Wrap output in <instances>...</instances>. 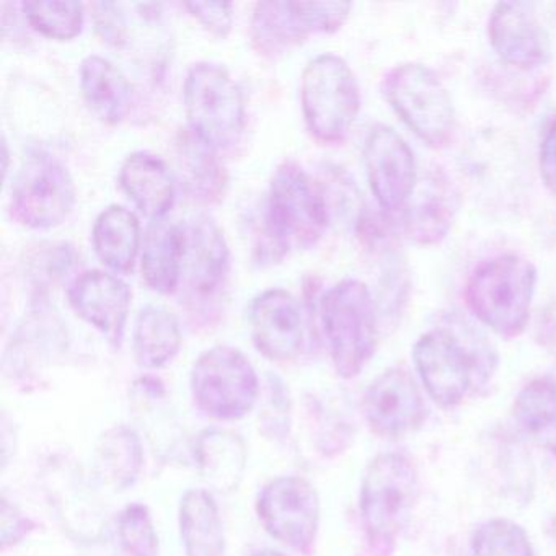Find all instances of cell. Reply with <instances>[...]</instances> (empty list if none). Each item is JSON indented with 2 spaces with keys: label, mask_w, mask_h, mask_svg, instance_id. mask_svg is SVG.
Instances as JSON below:
<instances>
[{
  "label": "cell",
  "mask_w": 556,
  "mask_h": 556,
  "mask_svg": "<svg viewBox=\"0 0 556 556\" xmlns=\"http://www.w3.org/2000/svg\"><path fill=\"white\" fill-rule=\"evenodd\" d=\"M416 341L413 359L426 392L441 408L464 402L477 380L484 382L496 366L493 348L460 317Z\"/></svg>",
  "instance_id": "cell-1"
},
{
  "label": "cell",
  "mask_w": 556,
  "mask_h": 556,
  "mask_svg": "<svg viewBox=\"0 0 556 556\" xmlns=\"http://www.w3.org/2000/svg\"><path fill=\"white\" fill-rule=\"evenodd\" d=\"M328 220L330 211L320 185L298 162L278 165L269 184L263 227L273 255L317 245Z\"/></svg>",
  "instance_id": "cell-2"
},
{
  "label": "cell",
  "mask_w": 556,
  "mask_h": 556,
  "mask_svg": "<svg viewBox=\"0 0 556 556\" xmlns=\"http://www.w3.org/2000/svg\"><path fill=\"white\" fill-rule=\"evenodd\" d=\"M536 269L519 255H500L481 263L467 281L471 314L500 337L517 338L530 318Z\"/></svg>",
  "instance_id": "cell-3"
},
{
  "label": "cell",
  "mask_w": 556,
  "mask_h": 556,
  "mask_svg": "<svg viewBox=\"0 0 556 556\" xmlns=\"http://www.w3.org/2000/svg\"><path fill=\"white\" fill-rule=\"evenodd\" d=\"M418 497V470L412 458L389 452L370 462L361 488V516L369 542L380 555L395 548Z\"/></svg>",
  "instance_id": "cell-4"
},
{
  "label": "cell",
  "mask_w": 556,
  "mask_h": 556,
  "mask_svg": "<svg viewBox=\"0 0 556 556\" xmlns=\"http://www.w3.org/2000/svg\"><path fill=\"white\" fill-rule=\"evenodd\" d=\"M188 129L217 152L230 151L245 131V99L223 64L200 61L188 70L184 86Z\"/></svg>",
  "instance_id": "cell-5"
},
{
  "label": "cell",
  "mask_w": 556,
  "mask_h": 556,
  "mask_svg": "<svg viewBox=\"0 0 556 556\" xmlns=\"http://www.w3.org/2000/svg\"><path fill=\"white\" fill-rule=\"evenodd\" d=\"M320 320L338 374L351 379L369 363L377 346V307L367 285L343 279L325 292Z\"/></svg>",
  "instance_id": "cell-6"
},
{
  "label": "cell",
  "mask_w": 556,
  "mask_h": 556,
  "mask_svg": "<svg viewBox=\"0 0 556 556\" xmlns=\"http://www.w3.org/2000/svg\"><path fill=\"white\" fill-rule=\"evenodd\" d=\"M301 103L305 125L317 141L340 144L361 110V90L353 70L337 54H320L302 71Z\"/></svg>",
  "instance_id": "cell-7"
},
{
  "label": "cell",
  "mask_w": 556,
  "mask_h": 556,
  "mask_svg": "<svg viewBox=\"0 0 556 556\" xmlns=\"http://www.w3.org/2000/svg\"><path fill=\"white\" fill-rule=\"evenodd\" d=\"M383 96L402 122L426 144L448 146L455 132V110L442 80L422 64H402L383 79Z\"/></svg>",
  "instance_id": "cell-8"
},
{
  "label": "cell",
  "mask_w": 556,
  "mask_h": 556,
  "mask_svg": "<svg viewBox=\"0 0 556 556\" xmlns=\"http://www.w3.org/2000/svg\"><path fill=\"white\" fill-rule=\"evenodd\" d=\"M77 190L70 168L50 152L34 151L12 185V217L34 230L61 226L73 214Z\"/></svg>",
  "instance_id": "cell-9"
},
{
  "label": "cell",
  "mask_w": 556,
  "mask_h": 556,
  "mask_svg": "<svg viewBox=\"0 0 556 556\" xmlns=\"http://www.w3.org/2000/svg\"><path fill=\"white\" fill-rule=\"evenodd\" d=\"M191 390L198 408L211 418L240 419L255 405L258 377L242 351L214 346L194 363Z\"/></svg>",
  "instance_id": "cell-10"
},
{
  "label": "cell",
  "mask_w": 556,
  "mask_h": 556,
  "mask_svg": "<svg viewBox=\"0 0 556 556\" xmlns=\"http://www.w3.org/2000/svg\"><path fill=\"white\" fill-rule=\"evenodd\" d=\"M265 529L298 552H308L317 536L320 503L317 491L299 477H282L266 484L258 497Z\"/></svg>",
  "instance_id": "cell-11"
},
{
  "label": "cell",
  "mask_w": 556,
  "mask_h": 556,
  "mask_svg": "<svg viewBox=\"0 0 556 556\" xmlns=\"http://www.w3.org/2000/svg\"><path fill=\"white\" fill-rule=\"evenodd\" d=\"M364 416L380 438L402 439L425 425L428 406L412 374L402 367H392L367 389Z\"/></svg>",
  "instance_id": "cell-12"
},
{
  "label": "cell",
  "mask_w": 556,
  "mask_h": 556,
  "mask_svg": "<svg viewBox=\"0 0 556 556\" xmlns=\"http://www.w3.org/2000/svg\"><path fill=\"white\" fill-rule=\"evenodd\" d=\"M364 162L370 190L380 207L403 210L418 184L415 155L405 139L389 126H376L367 136Z\"/></svg>",
  "instance_id": "cell-13"
},
{
  "label": "cell",
  "mask_w": 556,
  "mask_h": 556,
  "mask_svg": "<svg viewBox=\"0 0 556 556\" xmlns=\"http://www.w3.org/2000/svg\"><path fill=\"white\" fill-rule=\"evenodd\" d=\"M184 224L185 256L181 286L191 301H210L224 288L230 273V252L223 229L210 216H194Z\"/></svg>",
  "instance_id": "cell-14"
},
{
  "label": "cell",
  "mask_w": 556,
  "mask_h": 556,
  "mask_svg": "<svg viewBox=\"0 0 556 556\" xmlns=\"http://www.w3.org/2000/svg\"><path fill=\"white\" fill-rule=\"evenodd\" d=\"M67 299L84 321L110 343L122 344L132 301L131 288L122 278L100 269L80 273L67 288Z\"/></svg>",
  "instance_id": "cell-15"
},
{
  "label": "cell",
  "mask_w": 556,
  "mask_h": 556,
  "mask_svg": "<svg viewBox=\"0 0 556 556\" xmlns=\"http://www.w3.org/2000/svg\"><path fill=\"white\" fill-rule=\"evenodd\" d=\"M250 330L256 350L271 361H291L305 344L301 305L285 289H268L250 305Z\"/></svg>",
  "instance_id": "cell-16"
},
{
  "label": "cell",
  "mask_w": 556,
  "mask_h": 556,
  "mask_svg": "<svg viewBox=\"0 0 556 556\" xmlns=\"http://www.w3.org/2000/svg\"><path fill=\"white\" fill-rule=\"evenodd\" d=\"M488 35L497 56L509 66L529 71L549 60L548 35L529 4H497L491 12Z\"/></svg>",
  "instance_id": "cell-17"
},
{
  "label": "cell",
  "mask_w": 556,
  "mask_h": 556,
  "mask_svg": "<svg viewBox=\"0 0 556 556\" xmlns=\"http://www.w3.org/2000/svg\"><path fill=\"white\" fill-rule=\"evenodd\" d=\"M457 207V191L447 175L429 172L403 207L406 236L419 245H435L451 232Z\"/></svg>",
  "instance_id": "cell-18"
},
{
  "label": "cell",
  "mask_w": 556,
  "mask_h": 556,
  "mask_svg": "<svg viewBox=\"0 0 556 556\" xmlns=\"http://www.w3.org/2000/svg\"><path fill=\"white\" fill-rule=\"evenodd\" d=\"M119 187L151 220L167 219L177 200V180L164 159L136 151L123 161Z\"/></svg>",
  "instance_id": "cell-19"
},
{
  "label": "cell",
  "mask_w": 556,
  "mask_h": 556,
  "mask_svg": "<svg viewBox=\"0 0 556 556\" xmlns=\"http://www.w3.org/2000/svg\"><path fill=\"white\" fill-rule=\"evenodd\" d=\"M317 34L311 2H258L252 17V47L265 58L281 56Z\"/></svg>",
  "instance_id": "cell-20"
},
{
  "label": "cell",
  "mask_w": 556,
  "mask_h": 556,
  "mask_svg": "<svg viewBox=\"0 0 556 556\" xmlns=\"http://www.w3.org/2000/svg\"><path fill=\"white\" fill-rule=\"evenodd\" d=\"M184 224L151 220L142 242V278L152 291L172 295L180 289L184 273Z\"/></svg>",
  "instance_id": "cell-21"
},
{
  "label": "cell",
  "mask_w": 556,
  "mask_h": 556,
  "mask_svg": "<svg viewBox=\"0 0 556 556\" xmlns=\"http://www.w3.org/2000/svg\"><path fill=\"white\" fill-rule=\"evenodd\" d=\"M80 90L90 112L105 125H119L128 118L132 105L131 83L109 58L100 54L84 58Z\"/></svg>",
  "instance_id": "cell-22"
},
{
  "label": "cell",
  "mask_w": 556,
  "mask_h": 556,
  "mask_svg": "<svg viewBox=\"0 0 556 556\" xmlns=\"http://www.w3.org/2000/svg\"><path fill=\"white\" fill-rule=\"evenodd\" d=\"M141 242L138 216L122 204H110L93 223L92 243L97 256L116 275H129L135 269Z\"/></svg>",
  "instance_id": "cell-23"
},
{
  "label": "cell",
  "mask_w": 556,
  "mask_h": 556,
  "mask_svg": "<svg viewBox=\"0 0 556 556\" xmlns=\"http://www.w3.org/2000/svg\"><path fill=\"white\" fill-rule=\"evenodd\" d=\"M220 152L187 129L177 139V161L185 190L201 204L219 203L226 194L229 175Z\"/></svg>",
  "instance_id": "cell-24"
},
{
  "label": "cell",
  "mask_w": 556,
  "mask_h": 556,
  "mask_svg": "<svg viewBox=\"0 0 556 556\" xmlns=\"http://www.w3.org/2000/svg\"><path fill=\"white\" fill-rule=\"evenodd\" d=\"M180 346V324L168 308L151 304L139 311L132 333V350L139 366L164 367L177 356Z\"/></svg>",
  "instance_id": "cell-25"
},
{
  "label": "cell",
  "mask_w": 556,
  "mask_h": 556,
  "mask_svg": "<svg viewBox=\"0 0 556 556\" xmlns=\"http://www.w3.org/2000/svg\"><path fill=\"white\" fill-rule=\"evenodd\" d=\"M513 413L520 431L556 457V380H530L517 393Z\"/></svg>",
  "instance_id": "cell-26"
},
{
  "label": "cell",
  "mask_w": 556,
  "mask_h": 556,
  "mask_svg": "<svg viewBox=\"0 0 556 556\" xmlns=\"http://www.w3.org/2000/svg\"><path fill=\"white\" fill-rule=\"evenodd\" d=\"M187 556H224V533L216 503L203 490L188 491L180 507Z\"/></svg>",
  "instance_id": "cell-27"
},
{
  "label": "cell",
  "mask_w": 556,
  "mask_h": 556,
  "mask_svg": "<svg viewBox=\"0 0 556 556\" xmlns=\"http://www.w3.org/2000/svg\"><path fill=\"white\" fill-rule=\"evenodd\" d=\"M28 24L51 40L67 41L83 34L86 11L83 2L48 0L21 5Z\"/></svg>",
  "instance_id": "cell-28"
},
{
  "label": "cell",
  "mask_w": 556,
  "mask_h": 556,
  "mask_svg": "<svg viewBox=\"0 0 556 556\" xmlns=\"http://www.w3.org/2000/svg\"><path fill=\"white\" fill-rule=\"evenodd\" d=\"M475 556H533L529 535L509 519L481 523L471 540Z\"/></svg>",
  "instance_id": "cell-29"
},
{
  "label": "cell",
  "mask_w": 556,
  "mask_h": 556,
  "mask_svg": "<svg viewBox=\"0 0 556 556\" xmlns=\"http://www.w3.org/2000/svg\"><path fill=\"white\" fill-rule=\"evenodd\" d=\"M200 454L207 480L211 478L220 488L236 484L243 467V452L242 447H237L233 435L227 438L223 432H211L201 441Z\"/></svg>",
  "instance_id": "cell-30"
},
{
  "label": "cell",
  "mask_w": 556,
  "mask_h": 556,
  "mask_svg": "<svg viewBox=\"0 0 556 556\" xmlns=\"http://www.w3.org/2000/svg\"><path fill=\"white\" fill-rule=\"evenodd\" d=\"M123 556H157L159 543L151 516L144 506L126 507L118 520Z\"/></svg>",
  "instance_id": "cell-31"
},
{
  "label": "cell",
  "mask_w": 556,
  "mask_h": 556,
  "mask_svg": "<svg viewBox=\"0 0 556 556\" xmlns=\"http://www.w3.org/2000/svg\"><path fill=\"white\" fill-rule=\"evenodd\" d=\"M103 465L112 471V478L116 483L126 486L131 483L141 465V448L138 439L126 429H116L106 435L103 441Z\"/></svg>",
  "instance_id": "cell-32"
},
{
  "label": "cell",
  "mask_w": 556,
  "mask_h": 556,
  "mask_svg": "<svg viewBox=\"0 0 556 556\" xmlns=\"http://www.w3.org/2000/svg\"><path fill=\"white\" fill-rule=\"evenodd\" d=\"M185 9L210 34L219 38L229 37L233 25V5L230 2H188Z\"/></svg>",
  "instance_id": "cell-33"
},
{
  "label": "cell",
  "mask_w": 556,
  "mask_h": 556,
  "mask_svg": "<svg viewBox=\"0 0 556 556\" xmlns=\"http://www.w3.org/2000/svg\"><path fill=\"white\" fill-rule=\"evenodd\" d=\"M96 11L97 30L106 43L122 47L126 41V18L122 5L115 2H97Z\"/></svg>",
  "instance_id": "cell-34"
},
{
  "label": "cell",
  "mask_w": 556,
  "mask_h": 556,
  "mask_svg": "<svg viewBox=\"0 0 556 556\" xmlns=\"http://www.w3.org/2000/svg\"><path fill=\"white\" fill-rule=\"evenodd\" d=\"M540 174L545 187L556 193V118L545 129L540 144Z\"/></svg>",
  "instance_id": "cell-35"
},
{
  "label": "cell",
  "mask_w": 556,
  "mask_h": 556,
  "mask_svg": "<svg viewBox=\"0 0 556 556\" xmlns=\"http://www.w3.org/2000/svg\"><path fill=\"white\" fill-rule=\"evenodd\" d=\"M536 341L553 359H556V304L549 305L543 317H540Z\"/></svg>",
  "instance_id": "cell-36"
},
{
  "label": "cell",
  "mask_w": 556,
  "mask_h": 556,
  "mask_svg": "<svg viewBox=\"0 0 556 556\" xmlns=\"http://www.w3.org/2000/svg\"><path fill=\"white\" fill-rule=\"evenodd\" d=\"M548 535L549 540H552L553 546H555L556 549V510L555 514H553L552 519H549Z\"/></svg>",
  "instance_id": "cell-37"
},
{
  "label": "cell",
  "mask_w": 556,
  "mask_h": 556,
  "mask_svg": "<svg viewBox=\"0 0 556 556\" xmlns=\"http://www.w3.org/2000/svg\"><path fill=\"white\" fill-rule=\"evenodd\" d=\"M253 556H285L282 553L273 552V549H263V552L255 553Z\"/></svg>",
  "instance_id": "cell-38"
}]
</instances>
